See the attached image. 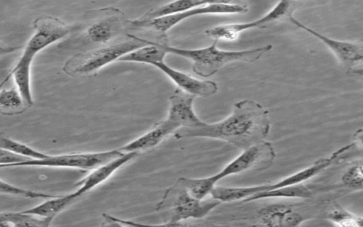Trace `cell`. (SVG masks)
Here are the masks:
<instances>
[{"label": "cell", "mask_w": 363, "mask_h": 227, "mask_svg": "<svg viewBox=\"0 0 363 227\" xmlns=\"http://www.w3.org/2000/svg\"><path fill=\"white\" fill-rule=\"evenodd\" d=\"M218 40L211 45L197 49H184L162 45L157 46L167 53H172L192 62V70L203 77H209L218 72L225 65L235 62H254L270 51L273 46L270 44L262 47L243 50H223L217 48Z\"/></svg>", "instance_id": "7a4b0ae2"}, {"label": "cell", "mask_w": 363, "mask_h": 227, "mask_svg": "<svg viewBox=\"0 0 363 227\" xmlns=\"http://www.w3.org/2000/svg\"><path fill=\"white\" fill-rule=\"evenodd\" d=\"M21 47L18 46H9L0 44V59L2 55L11 53L20 49Z\"/></svg>", "instance_id": "f546056e"}, {"label": "cell", "mask_w": 363, "mask_h": 227, "mask_svg": "<svg viewBox=\"0 0 363 227\" xmlns=\"http://www.w3.org/2000/svg\"><path fill=\"white\" fill-rule=\"evenodd\" d=\"M52 219L41 218L21 212H6L0 214V226H49Z\"/></svg>", "instance_id": "7402d4cb"}, {"label": "cell", "mask_w": 363, "mask_h": 227, "mask_svg": "<svg viewBox=\"0 0 363 227\" xmlns=\"http://www.w3.org/2000/svg\"><path fill=\"white\" fill-rule=\"evenodd\" d=\"M347 149V145L342 147L332 153L330 157L319 158L308 167L274 183L248 187H218L216 191V196L222 202H230L240 199L243 200L259 192L302 183L338 160Z\"/></svg>", "instance_id": "5b68a950"}, {"label": "cell", "mask_w": 363, "mask_h": 227, "mask_svg": "<svg viewBox=\"0 0 363 227\" xmlns=\"http://www.w3.org/2000/svg\"><path fill=\"white\" fill-rule=\"evenodd\" d=\"M204 2L205 1L191 0L168 2L149 10L138 19L140 21H150L172 16L196 7Z\"/></svg>", "instance_id": "44dd1931"}, {"label": "cell", "mask_w": 363, "mask_h": 227, "mask_svg": "<svg viewBox=\"0 0 363 227\" xmlns=\"http://www.w3.org/2000/svg\"><path fill=\"white\" fill-rule=\"evenodd\" d=\"M124 13L119 9L108 7L98 11L85 30V37L91 43L106 44L120 34L125 28Z\"/></svg>", "instance_id": "8fae6325"}, {"label": "cell", "mask_w": 363, "mask_h": 227, "mask_svg": "<svg viewBox=\"0 0 363 227\" xmlns=\"http://www.w3.org/2000/svg\"><path fill=\"white\" fill-rule=\"evenodd\" d=\"M276 158V152L272 144L262 140L243 150L236 158L226 165L220 172L211 175L216 184L219 180L230 176L249 171H262L270 167Z\"/></svg>", "instance_id": "52a82bcc"}, {"label": "cell", "mask_w": 363, "mask_h": 227, "mask_svg": "<svg viewBox=\"0 0 363 227\" xmlns=\"http://www.w3.org/2000/svg\"><path fill=\"white\" fill-rule=\"evenodd\" d=\"M288 21L323 42L335 54L340 62L352 72L362 74L363 62L362 43L333 39L306 26L293 16Z\"/></svg>", "instance_id": "30bf717a"}, {"label": "cell", "mask_w": 363, "mask_h": 227, "mask_svg": "<svg viewBox=\"0 0 363 227\" xmlns=\"http://www.w3.org/2000/svg\"><path fill=\"white\" fill-rule=\"evenodd\" d=\"M269 131V111L255 101L242 99L233 104L232 112L224 119L201 127L180 128L174 136L220 140L243 150L264 140Z\"/></svg>", "instance_id": "6da1fadb"}, {"label": "cell", "mask_w": 363, "mask_h": 227, "mask_svg": "<svg viewBox=\"0 0 363 227\" xmlns=\"http://www.w3.org/2000/svg\"><path fill=\"white\" fill-rule=\"evenodd\" d=\"M129 37V40L76 54L65 62L63 71L71 76H91L106 65L147 45L140 38L133 35Z\"/></svg>", "instance_id": "277c9868"}, {"label": "cell", "mask_w": 363, "mask_h": 227, "mask_svg": "<svg viewBox=\"0 0 363 227\" xmlns=\"http://www.w3.org/2000/svg\"><path fill=\"white\" fill-rule=\"evenodd\" d=\"M362 162L349 167L341 177V181L345 186L355 190L362 189Z\"/></svg>", "instance_id": "83f0119b"}, {"label": "cell", "mask_w": 363, "mask_h": 227, "mask_svg": "<svg viewBox=\"0 0 363 227\" xmlns=\"http://www.w3.org/2000/svg\"><path fill=\"white\" fill-rule=\"evenodd\" d=\"M179 128L180 126L178 123L167 117L156 123L150 131L118 149L122 153H140L149 150L157 146Z\"/></svg>", "instance_id": "5bb4252c"}, {"label": "cell", "mask_w": 363, "mask_h": 227, "mask_svg": "<svg viewBox=\"0 0 363 227\" xmlns=\"http://www.w3.org/2000/svg\"><path fill=\"white\" fill-rule=\"evenodd\" d=\"M222 202L212 198L203 200L194 197L178 179L165 189L155 209L164 214L166 226H182L179 222L188 218H202Z\"/></svg>", "instance_id": "3957f363"}, {"label": "cell", "mask_w": 363, "mask_h": 227, "mask_svg": "<svg viewBox=\"0 0 363 227\" xmlns=\"http://www.w3.org/2000/svg\"><path fill=\"white\" fill-rule=\"evenodd\" d=\"M34 32L28 40L23 53L33 58L48 46L62 39L73 28L52 16H41L33 22Z\"/></svg>", "instance_id": "9c48e42d"}, {"label": "cell", "mask_w": 363, "mask_h": 227, "mask_svg": "<svg viewBox=\"0 0 363 227\" xmlns=\"http://www.w3.org/2000/svg\"><path fill=\"white\" fill-rule=\"evenodd\" d=\"M179 179L195 198L203 199L216 186L209 177L203 178H188L181 177Z\"/></svg>", "instance_id": "cb8c5ba5"}, {"label": "cell", "mask_w": 363, "mask_h": 227, "mask_svg": "<svg viewBox=\"0 0 363 227\" xmlns=\"http://www.w3.org/2000/svg\"><path fill=\"white\" fill-rule=\"evenodd\" d=\"M0 149L1 150L25 157L28 160H41L49 155L41 153L31 147L14 140L0 131Z\"/></svg>", "instance_id": "603a6c76"}, {"label": "cell", "mask_w": 363, "mask_h": 227, "mask_svg": "<svg viewBox=\"0 0 363 227\" xmlns=\"http://www.w3.org/2000/svg\"><path fill=\"white\" fill-rule=\"evenodd\" d=\"M313 192L306 185L300 183L286 187H282L269 191H263L255 193L246 199L242 202H250L257 199L268 198H303L308 199L312 196Z\"/></svg>", "instance_id": "d6986e66"}, {"label": "cell", "mask_w": 363, "mask_h": 227, "mask_svg": "<svg viewBox=\"0 0 363 227\" xmlns=\"http://www.w3.org/2000/svg\"><path fill=\"white\" fill-rule=\"evenodd\" d=\"M164 73L181 90L194 96H209L218 92V84L211 80H202L177 70L164 61L153 65Z\"/></svg>", "instance_id": "7c38bea8"}, {"label": "cell", "mask_w": 363, "mask_h": 227, "mask_svg": "<svg viewBox=\"0 0 363 227\" xmlns=\"http://www.w3.org/2000/svg\"><path fill=\"white\" fill-rule=\"evenodd\" d=\"M328 220L334 224L342 227H362V218L354 215L336 205L327 216Z\"/></svg>", "instance_id": "d4e9b609"}, {"label": "cell", "mask_w": 363, "mask_h": 227, "mask_svg": "<svg viewBox=\"0 0 363 227\" xmlns=\"http://www.w3.org/2000/svg\"><path fill=\"white\" fill-rule=\"evenodd\" d=\"M295 4L291 1H280L267 14L257 20L216 26L206 30L205 33L215 40H235L245 31L255 28L263 29L277 22L288 20L293 16V12L296 9Z\"/></svg>", "instance_id": "ba28073f"}, {"label": "cell", "mask_w": 363, "mask_h": 227, "mask_svg": "<svg viewBox=\"0 0 363 227\" xmlns=\"http://www.w3.org/2000/svg\"><path fill=\"white\" fill-rule=\"evenodd\" d=\"M138 155L139 153L135 152L123 153L121 156L93 169L85 177L76 184L79 188L76 191L73 192L74 194L77 197L80 198L86 192H89L100 184L107 180L118 169L127 162L135 158Z\"/></svg>", "instance_id": "9a60e30c"}, {"label": "cell", "mask_w": 363, "mask_h": 227, "mask_svg": "<svg viewBox=\"0 0 363 227\" xmlns=\"http://www.w3.org/2000/svg\"><path fill=\"white\" fill-rule=\"evenodd\" d=\"M0 193L18 196L25 198L30 199H49L54 197L56 195H52L47 193L34 192L31 190L25 189L13 184H9L1 179L0 177Z\"/></svg>", "instance_id": "4316f807"}, {"label": "cell", "mask_w": 363, "mask_h": 227, "mask_svg": "<svg viewBox=\"0 0 363 227\" xmlns=\"http://www.w3.org/2000/svg\"><path fill=\"white\" fill-rule=\"evenodd\" d=\"M123 153L118 148L96 153H75L61 155H49L41 160H26L21 162L0 165V167L40 166L49 167L74 168L92 170L98 166L116 158Z\"/></svg>", "instance_id": "8992f818"}, {"label": "cell", "mask_w": 363, "mask_h": 227, "mask_svg": "<svg viewBox=\"0 0 363 227\" xmlns=\"http://www.w3.org/2000/svg\"><path fill=\"white\" fill-rule=\"evenodd\" d=\"M79 198L73 192L65 195H56L47 199L44 202L30 209L23 211L25 213L41 218H53L61 211L70 206Z\"/></svg>", "instance_id": "ac0fdd59"}, {"label": "cell", "mask_w": 363, "mask_h": 227, "mask_svg": "<svg viewBox=\"0 0 363 227\" xmlns=\"http://www.w3.org/2000/svg\"><path fill=\"white\" fill-rule=\"evenodd\" d=\"M33 58L22 54L16 65L8 76L13 77L17 90L21 94L26 106L33 104L30 89V70Z\"/></svg>", "instance_id": "e0dca14e"}, {"label": "cell", "mask_w": 363, "mask_h": 227, "mask_svg": "<svg viewBox=\"0 0 363 227\" xmlns=\"http://www.w3.org/2000/svg\"><path fill=\"white\" fill-rule=\"evenodd\" d=\"M196 96L177 88L169 98L168 118L179 124L180 128H196L206 123L201 121L193 109Z\"/></svg>", "instance_id": "4fadbf2b"}, {"label": "cell", "mask_w": 363, "mask_h": 227, "mask_svg": "<svg viewBox=\"0 0 363 227\" xmlns=\"http://www.w3.org/2000/svg\"><path fill=\"white\" fill-rule=\"evenodd\" d=\"M147 44L121 57L118 61L135 62L151 65L164 61L167 52L160 48L155 42L145 40Z\"/></svg>", "instance_id": "ffe728a7"}, {"label": "cell", "mask_w": 363, "mask_h": 227, "mask_svg": "<svg viewBox=\"0 0 363 227\" xmlns=\"http://www.w3.org/2000/svg\"><path fill=\"white\" fill-rule=\"evenodd\" d=\"M102 217L104 219V221L107 222L108 225H116V226H166L164 223L162 224H145L136 223L135 221L121 219L117 217H114L111 215H108L107 214H103Z\"/></svg>", "instance_id": "f1b7e54d"}, {"label": "cell", "mask_w": 363, "mask_h": 227, "mask_svg": "<svg viewBox=\"0 0 363 227\" xmlns=\"http://www.w3.org/2000/svg\"><path fill=\"white\" fill-rule=\"evenodd\" d=\"M23 106H26L16 88L4 89L0 91V107L6 113L21 112Z\"/></svg>", "instance_id": "484cf974"}, {"label": "cell", "mask_w": 363, "mask_h": 227, "mask_svg": "<svg viewBox=\"0 0 363 227\" xmlns=\"http://www.w3.org/2000/svg\"><path fill=\"white\" fill-rule=\"evenodd\" d=\"M259 222L267 226H296L306 218L286 204H274L262 209L259 212Z\"/></svg>", "instance_id": "2e32d148"}]
</instances>
